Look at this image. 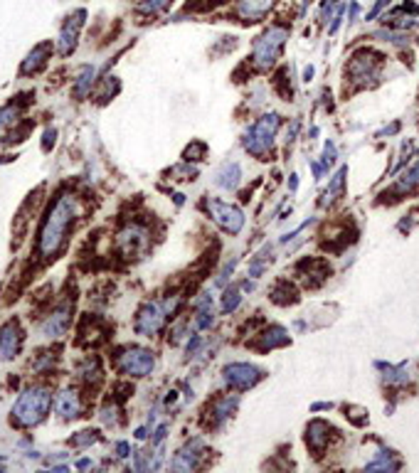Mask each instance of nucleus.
Wrapping results in <instances>:
<instances>
[{
	"mask_svg": "<svg viewBox=\"0 0 419 473\" xmlns=\"http://www.w3.org/2000/svg\"><path fill=\"white\" fill-rule=\"evenodd\" d=\"M74 214H77V200L72 195H59L52 202L47 217L42 222L40 236H37V254L42 259H52L62 249V244L67 242V234H69L72 222H74Z\"/></svg>",
	"mask_w": 419,
	"mask_h": 473,
	"instance_id": "nucleus-1",
	"label": "nucleus"
},
{
	"mask_svg": "<svg viewBox=\"0 0 419 473\" xmlns=\"http://www.w3.org/2000/svg\"><path fill=\"white\" fill-rule=\"evenodd\" d=\"M50 407H52V392L47 387H30L12 407V419L18 426H37L45 421Z\"/></svg>",
	"mask_w": 419,
	"mask_h": 473,
	"instance_id": "nucleus-2",
	"label": "nucleus"
},
{
	"mask_svg": "<svg viewBox=\"0 0 419 473\" xmlns=\"http://www.w3.org/2000/svg\"><path fill=\"white\" fill-rule=\"evenodd\" d=\"M277 129H279V116L272 113V116L259 118V121L249 126V131L244 133V148L254 155H266L274 143V136H277Z\"/></svg>",
	"mask_w": 419,
	"mask_h": 473,
	"instance_id": "nucleus-3",
	"label": "nucleus"
},
{
	"mask_svg": "<svg viewBox=\"0 0 419 473\" xmlns=\"http://www.w3.org/2000/svg\"><path fill=\"white\" fill-rule=\"evenodd\" d=\"M155 355L148 348H126L116 358V370L126 377H146L153 373Z\"/></svg>",
	"mask_w": 419,
	"mask_h": 473,
	"instance_id": "nucleus-4",
	"label": "nucleus"
},
{
	"mask_svg": "<svg viewBox=\"0 0 419 473\" xmlns=\"http://www.w3.org/2000/svg\"><path fill=\"white\" fill-rule=\"evenodd\" d=\"M283 40H286V30L269 28L259 40L254 42V62L259 67H272L279 54H281Z\"/></svg>",
	"mask_w": 419,
	"mask_h": 473,
	"instance_id": "nucleus-5",
	"label": "nucleus"
},
{
	"mask_svg": "<svg viewBox=\"0 0 419 473\" xmlns=\"http://www.w3.org/2000/svg\"><path fill=\"white\" fill-rule=\"evenodd\" d=\"M207 212L210 217L222 227L227 234H239V230L244 227V214L239 207L230 205L222 200H207Z\"/></svg>",
	"mask_w": 419,
	"mask_h": 473,
	"instance_id": "nucleus-6",
	"label": "nucleus"
},
{
	"mask_svg": "<svg viewBox=\"0 0 419 473\" xmlns=\"http://www.w3.org/2000/svg\"><path fill=\"white\" fill-rule=\"evenodd\" d=\"M166 318H168V314H166V308H163V303L148 301V303H143V308L138 311L133 328H136L138 336L153 338L155 333L166 325Z\"/></svg>",
	"mask_w": 419,
	"mask_h": 473,
	"instance_id": "nucleus-7",
	"label": "nucleus"
},
{
	"mask_svg": "<svg viewBox=\"0 0 419 473\" xmlns=\"http://www.w3.org/2000/svg\"><path fill=\"white\" fill-rule=\"evenodd\" d=\"M222 380L232 390H249L261 380V373L249 362H232L222 370Z\"/></svg>",
	"mask_w": 419,
	"mask_h": 473,
	"instance_id": "nucleus-8",
	"label": "nucleus"
},
{
	"mask_svg": "<svg viewBox=\"0 0 419 473\" xmlns=\"http://www.w3.org/2000/svg\"><path fill=\"white\" fill-rule=\"evenodd\" d=\"M20 345H23V331H20V325L15 323V320H10V323H6L3 325V331H0V358H3V360L18 358Z\"/></svg>",
	"mask_w": 419,
	"mask_h": 473,
	"instance_id": "nucleus-9",
	"label": "nucleus"
},
{
	"mask_svg": "<svg viewBox=\"0 0 419 473\" xmlns=\"http://www.w3.org/2000/svg\"><path fill=\"white\" fill-rule=\"evenodd\" d=\"M54 412L59 414V419H77L82 412V399H79L77 390H62L54 397Z\"/></svg>",
	"mask_w": 419,
	"mask_h": 473,
	"instance_id": "nucleus-10",
	"label": "nucleus"
},
{
	"mask_svg": "<svg viewBox=\"0 0 419 473\" xmlns=\"http://www.w3.org/2000/svg\"><path fill=\"white\" fill-rule=\"evenodd\" d=\"M148 244V236H146V230L138 225H131L126 227L121 234H118V247H121V252L124 254H138L143 247Z\"/></svg>",
	"mask_w": 419,
	"mask_h": 473,
	"instance_id": "nucleus-11",
	"label": "nucleus"
},
{
	"mask_svg": "<svg viewBox=\"0 0 419 473\" xmlns=\"http://www.w3.org/2000/svg\"><path fill=\"white\" fill-rule=\"evenodd\" d=\"M69 320H72L69 306H59L57 311L50 314V318L42 323V333L47 338H62L67 333V328H69Z\"/></svg>",
	"mask_w": 419,
	"mask_h": 473,
	"instance_id": "nucleus-12",
	"label": "nucleus"
},
{
	"mask_svg": "<svg viewBox=\"0 0 419 473\" xmlns=\"http://www.w3.org/2000/svg\"><path fill=\"white\" fill-rule=\"evenodd\" d=\"M239 180H242V168L237 166V163H224L215 173V185L222 190H235L239 185Z\"/></svg>",
	"mask_w": 419,
	"mask_h": 473,
	"instance_id": "nucleus-13",
	"label": "nucleus"
},
{
	"mask_svg": "<svg viewBox=\"0 0 419 473\" xmlns=\"http://www.w3.org/2000/svg\"><path fill=\"white\" fill-rule=\"evenodd\" d=\"M200 441H193L188 443L185 449H180L175 454V459H173V468L175 471H190V468H197V459H200Z\"/></svg>",
	"mask_w": 419,
	"mask_h": 473,
	"instance_id": "nucleus-14",
	"label": "nucleus"
},
{
	"mask_svg": "<svg viewBox=\"0 0 419 473\" xmlns=\"http://www.w3.org/2000/svg\"><path fill=\"white\" fill-rule=\"evenodd\" d=\"M274 0H242L239 3V15H242L244 20H249V23H257V20L264 18V12L272 8Z\"/></svg>",
	"mask_w": 419,
	"mask_h": 473,
	"instance_id": "nucleus-15",
	"label": "nucleus"
},
{
	"mask_svg": "<svg viewBox=\"0 0 419 473\" xmlns=\"http://www.w3.org/2000/svg\"><path fill=\"white\" fill-rule=\"evenodd\" d=\"M79 18H84L82 10L77 12L74 23H72V18H69V23H67L65 30H62V37H59V50H62L65 54H69L72 50H74V45H77V32H79V25H82V20H79Z\"/></svg>",
	"mask_w": 419,
	"mask_h": 473,
	"instance_id": "nucleus-16",
	"label": "nucleus"
},
{
	"mask_svg": "<svg viewBox=\"0 0 419 473\" xmlns=\"http://www.w3.org/2000/svg\"><path fill=\"white\" fill-rule=\"evenodd\" d=\"M50 45H40V47H35L32 52L28 54V59H25V65H23V72L25 74H35L37 69H40L45 62H47L50 57Z\"/></svg>",
	"mask_w": 419,
	"mask_h": 473,
	"instance_id": "nucleus-17",
	"label": "nucleus"
},
{
	"mask_svg": "<svg viewBox=\"0 0 419 473\" xmlns=\"http://www.w3.org/2000/svg\"><path fill=\"white\" fill-rule=\"evenodd\" d=\"M94 77H96V69L94 67H82V69L77 72V79H74V94L79 96V99H84V96L92 91V84H94Z\"/></svg>",
	"mask_w": 419,
	"mask_h": 473,
	"instance_id": "nucleus-18",
	"label": "nucleus"
},
{
	"mask_svg": "<svg viewBox=\"0 0 419 473\" xmlns=\"http://www.w3.org/2000/svg\"><path fill=\"white\" fill-rule=\"evenodd\" d=\"M237 407V397H222V399H217V402L213 404V421L215 424H219V421H224L227 417H230L232 412H235Z\"/></svg>",
	"mask_w": 419,
	"mask_h": 473,
	"instance_id": "nucleus-19",
	"label": "nucleus"
},
{
	"mask_svg": "<svg viewBox=\"0 0 419 473\" xmlns=\"http://www.w3.org/2000/svg\"><path fill=\"white\" fill-rule=\"evenodd\" d=\"M242 303V294H239V289H224L222 294V314H232V311H237V306Z\"/></svg>",
	"mask_w": 419,
	"mask_h": 473,
	"instance_id": "nucleus-20",
	"label": "nucleus"
},
{
	"mask_svg": "<svg viewBox=\"0 0 419 473\" xmlns=\"http://www.w3.org/2000/svg\"><path fill=\"white\" fill-rule=\"evenodd\" d=\"M18 116H20L18 104H15V107H12V104H8V107L0 111V129H3V126H8V124H15V121H18Z\"/></svg>",
	"mask_w": 419,
	"mask_h": 473,
	"instance_id": "nucleus-21",
	"label": "nucleus"
},
{
	"mask_svg": "<svg viewBox=\"0 0 419 473\" xmlns=\"http://www.w3.org/2000/svg\"><path fill=\"white\" fill-rule=\"evenodd\" d=\"M419 183V163L409 173H405V177L400 180V190H412Z\"/></svg>",
	"mask_w": 419,
	"mask_h": 473,
	"instance_id": "nucleus-22",
	"label": "nucleus"
},
{
	"mask_svg": "<svg viewBox=\"0 0 419 473\" xmlns=\"http://www.w3.org/2000/svg\"><path fill=\"white\" fill-rule=\"evenodd\" d=\"M173 0H146V3H141V10L143 12H160L166 10V8H171Z\"/></svg>",
	"mask_w": 419,
	"mask_h": 473,
	"instance_id": "nucleus-23",
	"label": "nucleus"
},
{
	"mask_svg": "<svg viewBox=\"0 0 419 473\" xmlns=\"http://www.w3.org/2000/svg\"><path fill=\"white\" fill-rule=\"evenodd\" d=\"M116 414H118V407H116V404H114V402H111V404H107V407L101 409V421H104V424L116 426V419H118Z\"/></svg>",
	"mask_w": 419,
	"mask_h": 473,
	"instance_id": "nucleus-24",
	"label": "nucleus"
},
{
	"mask_svg": "<svg viewBox=\"0 0 419 473\" xmlns=\"http://www.w3.org/2000/svg\"><path fill=\"white\" fill-rule=\"evenodd\" d=\"M116 451H118V456H129L131 454V446L126 441H121V443H116Z\"/></svg>",
	"mask_w": 419,
	"mask_h": 473,
	"instance_id": "nucleus-25",
	"label": "nucleus"
},
{
	"mask_svg": "<svg viewBox=\"0 0 419 473\" xmlns=\"http://www.w3.org/2000/svg\"><path fill=\"white\" fill-rule=\"evenodd\" d=\"M77 466H79V468H89V466H92V461H89V459H84V461H79Z\"/></svg>",
	"mask_w": 419,
	"mask_h": 473,
	"instance_id": "nucleus-26",
	"label": "nucleus"
}]
</instances>
